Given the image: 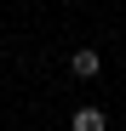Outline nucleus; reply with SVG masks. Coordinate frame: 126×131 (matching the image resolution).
Returning <instances> with one entry per match:
<instances>
[{"mask_svg": "<svg viewBox=\"0 0 126 131\" xmlns=\"http://www.w3.org/2000/svg\"><path fill=\"white\" fill-rule=\"evenodd\" d=\"M69 131H109V114H103V108H75Z\"/></svg>", "mask_w": 126, "mask_h": 131, "instance_id": "nucleus-1", "label": "nucleus"}, {"mask_svg": "<svg viewBox=\"0 0 126 131\" xmlns=\"http://www.w3.org/2000/svg\"><path fill=\"white\" fill-rule=\"evenodd\" d=\"M97 69H103V63H97V51H75V57H69V74H75V80H92Z\"/></svg>", "mask_w": 126, "mask_h": 131, "instance_id": "nucleus-2", "label": "nucleus"}]
</instances>
